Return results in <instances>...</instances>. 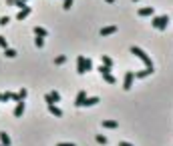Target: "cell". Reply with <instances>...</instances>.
I'll list each match as a JSON object with an SVG mask.
<instances>
[{
  "label": "cell",
  "instance_id": "4dcf8cb0",
  "mask_svg": "<svg viewBox=\"0 0 173 146\" xmlns=\"http://www.w3.org/2000/svg\"><path fill=\"white\" fill-rule=\"evenodd\" d=\"M10 100H14V102H18L20 98H18V94H14V92H10Z\"/></svg>",
  "mask_w": 173,
  "mask_h": 146
},
{
  "label": "cell",
  "instance_id": "d6986e66",
  "mask_svg": "<svg viewBox=\"0 0 173 146\" xmlns=\"http://www.w3.org/2000/svg\"><path fill=\"white\" fill-rule=\"evenodd\" d=\"M34 44H36V48H43V46H44V38L43 36H36L34 38Z\"/></svg>",
  "mask_w": 173,
  "mask_h": 146
},
{
  "label": "cell",
  "instance_id": "ffe728a7",
  "mask_svg": "<svg viewBox=\"0 0 173 146\" xmlns=\"http://www.w3.org/2000/svg\"><path fill=\"white\" fill-rule=\"evenodd\" d=\"M99 72H101V76H103V74H109V72H111V66H105V64H101V66H99Z\"/></svg>",
  "mask_w": 173,
  "mask_h": 146
},
{
  "label": "cell",
  "instance_id": "8fae6325",
  "mask_svg": "<svg viewBox=\"0 0 173 146\" xmlns=\"http://www.w3.org/2000/svg\"><path fill=\"white\" fill-rule=\"evenodd\" d=\"M28 14H30V6H24V8H20V10H18V14H16V20H24Z\"/></svg>",
  "mask_w": 173,
  "mask_h": 146
},
{
  "label": "cell",
  "instance_id": "8992f818",
  "mask_svg": "<svg viewBox=\"0 0 173 146\" xmlns=\"http://www.w3.org/2000/svg\"><path fill=\"white\" fill-rule=\"evenodd\" d=\"M77 72H79L81 76H83V74H87V70H85V56H83V54L77 58Z\"/></svg>",
  "mask_w": 173,
  "mask_h": 146
},
{
  "label": "cell",
  "instance_id": "e0dca14e",
  "mask_svg": "<svg viewBox=\"0 0 173 146\" xmlns=\"http://www.w3.org/2000/svg\"><path fill=\"white\" fill-rule=\"evenodd\" d=\"M103 80H105L107 84H115V82H117V78L111 74V72H109V74H103Z\"/></svg>",
  "mask_w": 173,
  "mask_h": 146
},
{
  "label": "cell",
  "instance_id": "836d02e7",
  "mask_svg": "<svg viewBox=\"0 0 173 146\" xmlns=\"http://www.w3.org/2000/svg\"><path fill=\"white\" fill-rule=\"evenodd\" d=\"M119 146H133L131 142H119Z\"/></svg>",
  "mask_w": 173,
  "mask_h": 146
},
{
  "label": "cell",
  "instance_id": "277c9868",
  "mask_svg": "<svg viewBox=\"0 0 173 146\" xmlns=\"http://www.w3.org/2000/svg\"><path fill=\"white\" fill-rule=\"evenodd\" d=\"M99 102H101V98H99V96H87L85 100H83L81 108H87V106H95V104H99Z\"/></svg>",
  "mask_w": 173,
  "mask_h": 146
},
{
  "label": "cell",
  "instance_id": "3957f363",
  "mask_svg": "<svg viewBox=\"0 0 173 146\" xmlns=\"http://www.w3.org/2000/svg\"><path fill=\"white\" fill-rule=\"evenodd\" d=\"M133 80H135V72L133 70H127V72H125V78H123V88L125 90H131Z\"/></svg>",
  "mask_w": 173,
  "mask_h": 146
},
{
  "label": "cell",
  "instance_id": "74e56055",
  "mask_svg": "<svg viewBox=\"0 0 173 146\" xmlns=\"http://www.w3.org/2000/svg\"><path fill=\"white\" fill-rule=\"evenodd\" d=\"M133 2H139V0H133Z\"/></svg>",
  "mask_w": 173,
  "mask_h": 146
},
{
  "label": "cell",
  "instance_id": "f1b7e54d",
  "mask_svg": "<svg viewBox=\"0 0 173 146\" xmlns=\"http://www.w3.org/2000/svg\"><path fill=\"white\" fill-rule=\"evenodd\" d=\"M8 100H10V92H4V94H2V100H0V102H8Z\"/></svg>",
  "mask_w": 173,
  "mask_h": 146
},
{
  "label": "cell",
  "instance_id": "44dd1931",
  "mask_svg": "<svg viewBox=\"0 0 173 146\" xmlns=\"http://www.w3.org/2000/svg\"><path fill=\"white\" fill-rule=\"evenodd\" d=\"M50 96H52V102H54V104H57V102H61V94H58L57 90H52V92H50Z\"/></svg>",
  "mask_w": 173,
  "mask_h": 146
},
{
  "label": "cell",
  "instance_id": "d590c367",
  "mask_svg": "<svg viewBox=\"0 0 173 146\" xmlns=\"http://www.w3.org/2000/svg\"><path fill=\"white\" fill-rule=\"evenodd\" d=\"M0 100H2V92H0Z\"/></svg>",
  "mask_w": 173,
  "mask_h": 146
},
{
  "label": "cell",
  "instance_id": "603a6c76",
  "mask_svg": "<svg viewBox=\"0 0 173 146\" xmlns=\"http://www.w3.org/2000/svg\"><path fill=\"white\" fill-rule=\"evenodd\" d=\"M10 22V16H0V26H6Z\"/></svg>",
  "mask_w": 173,
  "mask_h": 146
},
{
  "label": "cell",
  "instance_id": "d4e9b609",
  "mask_svg": "<svg viewBox=\"0 0 173 146\" xmlns=\"http://www.w3.org/2000/svg\"><path fill=\"white\" fill-rule=\"evenodd\" d=\"M62 8H65V10H71V8H73V0H65Z\"/></svg>",
  "mask_w": 173,
  "mask_h": 146
},
{
  "label": "cell",
  "instance_id": "1f68e13d",
  "mask_svg": "<svg viewBox=\"0 0 173 146\" xmlns=\"http://www.w3.org/2000/svg\"><path fill=\"white\" fill-rule=\"evenodd\" d=\"M57 146H77V144H75V142H58Z\"/></svg>",
  "mask_w": 173,
  "mask_h": 146
},
{
  "label": "cell",
  "instance_id": "5bb4252c",
  "mask_svg": "<svg viewBox=\"0 0 173 146\" xmlns=\"http://www.w3.org/2000/svg\"><path fill=\"white\" fill-rule=\"evenodd\" d=\"M34 36H43V38H46V36H48V30L43 28V26H34Z\"/></svg>",
  "mask_w": 173,
  "mask_h": 146
},
{
  "label": "cell",
  "instance_id": "8d00e7d4",
  "mask_svg": "<svg viewBox=\"0 0 173 146\" xmlns=\"http://www.w3.org/2000/svg\"><path fill=\"white\" fill-rule=\"evenodd\" d=\"M22 2H28V0H22Z\"/></svg>",
  "mask_w": 173,
  "mask_h": 146
},
{
  "label": "cell",
  "instance_id": "7402d4cb",
  "mask_svg": "<svg viewBox=\"0 0 173 146\" xmlns=\"http://www.w3.org/2000/svg\"><path fill=\"white\" fill-rule=\"evenodd\" d=\"M85 70H87V72L93 70V60H91V58H85Z\"/></svg>",
  "mask_w": 173,
  "mask_h": 146
},
{
  "label": "cell",
  "instance_id": "7c38bea8",
  "mask_svg": "<svg viewBox=\"0 0 173 146\" xmlns=\"http://www.w3.org/2000/svg\"><path fill=\"white\" fill-rule=\"evenodd\" d=\"M87 98V92L85 90H81V92L77 94V100H75V106H77V108H81V104H83V100H85Z\"/></svg>",
  "mask_w": 173,
  "mask_h": 146
},
{
  "label": "cell",
  "instance_id": "9c48e42d",
  "mask_svg": "<svg viewBox=\"0 0 173 146\" xmlns=\"http://www.w3.org/2000/svg\"><path fill=\"white\" fill-rule=\"evenodd\" d=\"M137 14L139 16H155V10H153V6H145V8H139Z\"/></svg>",
  "mask_w": 173,
  "mask_h": 146
},
{
  "label": "cell",
  "instance_id": "e575fe53",
  "mask_svg": "<svg viewBox=\"0 0 173 146\" xmlns=\"http://www.w3.org/2000/svg\"><path fill=\"white\" fill-rule=\"evenodd\" d=\"M105 2H107V4H113V2H115V0H105Z\"/></svg>",
  "mask_w": 173,
  "mask_h": 146
},
{
  "label": "cell",
  "instance_id": "2e32d148",
  "mask_svg": "<svg viewBox=\"0 0 173 146\" xmlns=\"http://www.w3.org/2000/svg\"><path fill=\"white\" fill-rule=\"evenodd\" d=\"M101 64H105V66H113V58L107 56V54H101Z\"/></svg>",
  "mask_w": 173,
  "mask_h": 146
},
{
  "label": "cell",
  "instance_id": "ac0fdd59",
  "mask_svg": "<svg viewBox=\"0 0 173 146\" xmlns=\"http://www.w3.org/2000/svg\"><path fill=\"white\" fill-rule=\"evenodd\" d=\"M4 56H6V58H14V56H16V50H12V48H4Z\"/></svg>",
  "mask_w": 173,
  "mask_h": 146
},
{
  "label": "cell",
  "instance_id": "4316f807",
  "mask_svg": "<svg viewBox=\"0 0 173 146\" xmlns=\"http://www.w3.org/2000/svg\"><path fill=\"white\" fill-rule=\"evenodd\" d=\"M26 94H28V90H26V88H22V90L18 92V98H20V100H24V98H26Z\"/></svg>",
  "mask_w": 173,
  "mask_h": 146
},
{
  "label": "cell",
  "instance_id": "7a4b0ae2",
  "mask_svg": "<svg viewBox=\"0 0 173 146\" xmlns=\"http://www.w3.org/2000/svg\"><path fill=\"white\" fill-rule=\"evenodd\" d=\"M171 18L167 14H161V16H153V20H151V26L157 28V30H167V26H169Z\"/></svg>",
  "mask_w": 173,
  "mask_h": 146
},
{
  "label": "cell",
  "instance_id": "f546056e",
  "mask_svg": "<svg viewBox=\"0 0 173 146\" xmlns=\"http://www.w3.org/2000/svg\"><path fill=\"white\" fill-rule=\"evenodd\" d=\"M44 102H46V104H52V96H50V92L44 96Z\"/></svg>",
  "mask_w": 173,
  "mask_h": 146
},
{
  "label": "cell",
  "instance_id": "d6a6232c",
  "mask_svg": "<svg viewBox=\"0 0 173 146\" xmlns=\"http://www.w3.org/2000/svg\"><path fill=\"white\" fill-rule=\"evenodd\" d=\"M16 4V0H6V6H14Z\"/></svg>",
  "mask_w": 173,
  "mask_h": 146
},
{
  "label": "cell",
  "instance_id": "484cf974",
  "mask_svg": "<svg viewBox=\"0 0 173 146\" xmlns=\"http://www.w3.org/2000/svg\"><path fill=\"white\" fill-rule=\"evenodd\" d=\"M97 142H99V144H107V136L99 134V136H97Z\"/></svg>",
  "mask_w": 173,
  "mask_h": 146
},
{
  "label": "cell",
  "instance_id": "9a60e30c",
  "mask_svg": "<svg viewBox=\"0 0 173 146\" xmlns=\"http://www.w3.org/2000/svg\"><path fill=\"white\" fill-rule=\"evenodd\" d=\"M119 126V122H117V120H103V128H117Z\"/></svg>",
  "mask_w": 173,
  "mask_h": 146
},
{
  "label": "cell",
  "instance_id": "cb8c5ba5",
  "mask_svg": "<svg viewBox=\"0 0 173 146\" xmlns=\"http://www.w3.org/2000/svg\"><path fill=\"white\" fill-rule=\"evenodd\" d=\"M65 62H66V56H57V58H54V64H58V66L65 64Z\"/></svg>",
  "mask_w": 173,
  "mask_h": 146
},
{
  "label": "cell",
  "instance_id": "6da1fadb",
  "mask_svg": "<svg viewBox=\"0 0 173 146\" xmlns=\"http://www.w3.org/2000/svg\"><path fill=\"white\" fill-rule=\"evenodd\" d=\"M131 54H133V56H137L139 60H141V62L145 64V68H155V66H153V60L147 56L143 48H139V46H131Z\"/></svg>",
  "mask_w": 173,
  "mask_h": 146
},
{
  "label": "cell",
  "instance_id": "ba28073f",
  "mask_svg": "<svg viewBox=\"0 0 173 146\" xmlns=\"http://www.w3.org/2000/svg\"><path fill=\"white\" fill-rule=\"evenodd\" d=\"M117 28L115 24H111V26H105V28H101V36H111V34H115L117 32Z\"/></svg>",
  "mask_w": 173,
  "mask_h": 146
},
{
  "label": "cell",
  "instance_id": "5b68a950",
  "mask_svg": "<svg viewBox=\"0 0 173 146\" xmlns=\"http://www.w3.org/2000/svg\"><path fill=\"white\" fill-rule=\"evenodd\" d=\"M24 108H26L24 100H18V102H16V108H14V116H16V118H20V116L24 114Z\"/></svg>",
  "mask_w": 173,
  "mask_h": 146
},
{
  "label": "cell",
  "instance_id": "30bf717a",
  "mask_svg": "<svg viewBox=\"0 0 173 146\" xmlns=\"http://www.w3.org/2000/svg\"><path fill=\"white\" fill-rule=\"evenodd\" d=\"M48 112L52 114V116H57V118H61V116H62V110L58 108V106L54 104V102H52V104H48Z\"/></svg>",
  "mask_w": 173,
  "mask_h": 146
},
{
  "label": "cell",
  "instance_id": "83f0119b",
  "mask_svg": "<svg viewBox=\"0 0 173 146\" xmlns=\"http://www.w3.org/2000/svg\"><path fill=\"white\" fill-rule=\"evenodd\" d=\"M0 46H2V48H8V42H6L4 36H0Z\"/></svg>",
  "mask_w": 173,
  "mask_h": 146
},
{
  "label": "cell",
  "instance_id": "4fadbf2b",
  "mask_svg": "<svg viewBox=\"0 0 173 146\" xmlns=\"http://www.w3.org/2000/svg\"><path fill=\"white\" fill-rule=\"evenodd\" d=\"M0 144H2V146H10V144H12L10 136H8L6 132H0Z\"/></svg>",
  "mask_w": 173,
  "mask_h": 146
},
{
  "label": "cell",
  "instance_id": "52a82bcc",
  "mask_svg": "<svg viewBox=\"0 0 173 146\" xmlns=\"http://www.w3.org/2000/svg\"><path fill=\"white\" fill-rule=\"evenodd\" d=\"M155 72V68H145V70H137L135 72V78H147Z\"/></svg>",
  "mask_w": 173,
  "mask_h": 146
},
{
  "label": "cell",
  "instance_id": "f35d334b",
  "mask_svg": "<svg viewBox=\"0 0 173 146\" xmlns=\"http://www.w3.org/2000/svg\"><path fill=\"white\" fill-rule=\"evenodd\" d=\"M0 146H2V144H0Z\"/></svg>",
  "mask_w": 173,
  "mask_h": 146
}]
</instances>
